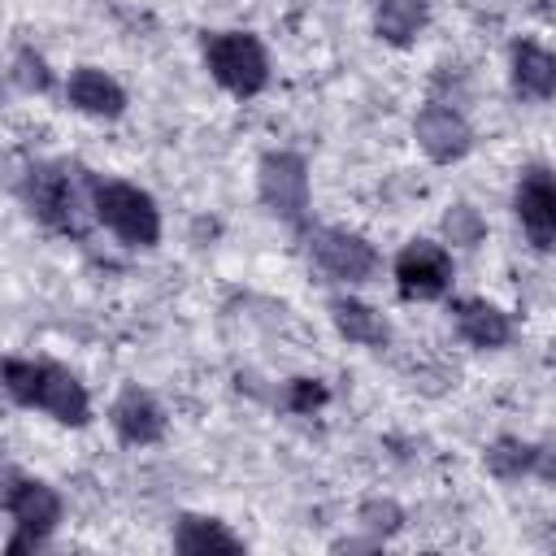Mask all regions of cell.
Returning <instances> with one entry per match:
<instances>
[{
    "label": "cell",
    "mask_w": 556,
    "mask_h": 556,
    "mask_svg": "<svg viewBox=\"0 0 556 556\" xmlns=\"http://www.w3.org/2000/svg\"><path fill=\"white\" fill-rule=\"evenodd\" d=\"M256 191H261V204L300 226L308 217V165L300 152H265L261 165H256Z\"/></svg>",
    "instance_id": "5"
},
{
    "label": "cell",
    "mask_w": 556,
    "mask_h": 556,
    "mask_svg": "<svg viewBox=\"0 0 556 556\" xmlns=\"http://www.w3.org/2000/svg\"><path fill=\"white\" fill-rule=\"evenodd\" d=\"M413 135H417L421 152H426L430 161H439V165H452V161L469 156V148H473L469 122H465L452 104H439V100H430V104L417 113Z\"/></svg>",
    "instance_id": "10"
},
{
    "label": "cell",
    "mask_w": 556,
    "mask_h": 556,
    "mask_svg": "<svg viewBox=\"0 0 556 556\" xmlns=\"http://www.w3.org/2000/svg\"><path fill=\"white\" fill-rule=\"evenodd\" d=\"M404 300H443L452 287V252L430 239H408L391 265Z\"/></svg>",
    "instance_id": "7"
},
{
    "label": "cell",
    "mask_w": 556,
    "mask_h": 556,
    "mask_svg": "<svg viewBox=\"0 0 556 556\" xmlns=\"http://www.w3.org/2000/svg\"><path fill=\"white\" fill-rule=\"evenodd\" d=\"M204 65L239 100L261 96L265 83H269L265 43L256 35H248V30H213V35H204Z\"/></svg>",
    "instance_id": "3"
},
{
    "label": "cell",
    "mask_w": 556,
    "mask_h": 556,
    "mask_svg": "<svg viewBox=\"0 0 556 556\" xmlns=\"http://www.w3.org/2000/svg\"><path fill=\"white\" fill-rule=\"evenodd\" d=\"M534 473L556 482V443H539V460H534Z\"/></svg>",
    "instance_id": "23"
},
{
    "label": "cell",
    "mask_w": 556,
    "mask_h": 556,
    "mask_svg": "<svg viewBox=\"0 0 556 556\" xmlns=\"http://www.w3.org/2000/svg\"><path fill=\"white\" fill-rule=\"evenodd\" d=\"M91 213L104 230H113L126 248L161 243V208L156 200L126 178H91Z\"/></svg>",
    "instance_id": "2"
},
{
    "label": "cell",
    "mask_w": 556,
    "mask_h": 556,
    "mask_svg": "<svg viewBox=\"0 0 556 556\" xmlns=\"http://www.w3.org/2000/svg\"><path fill=\"white\" fill-rule=\"evenodd\" d=\"M452 321H456V334H460L469 348H482V352L504 348V343L513 339L508 313H504L500 304H491V300H478V295L456 300V304H452Z\"/></svg>",
    "instance_id": "12"
},
{
    "label": "cell",
    "mask_w": 556,
    "mask_h": 556,
    "mask_svg": "<svg viewBox=\"0 0 556 556\" xmlns=\"http://www.w3.org/2000/svg\"><path fill=\"white\" fill-rule=\"evenodd\" d=\"M486 469L504 482L521 478V473H534V460H539V443H526V439H513V434H500L491 447H486Z\"/></svg>",
    "instance_id": "18"
},
{
    "label": "cell",
    "mask_w": 556,
    "mask_h": 556,
    "mask_svg": "<svg viewBox=\"0 0 556 556\" xmlns=\"http://www.w3.org/2000/svg\"><path fill=\"white\" fill-rule=\"evenodd\" d=\"M508 65H513V87L526 100H552L556 96V52H547L534 39H517L508 48Z\"/></svg>",
    "instance_id": "14"
},
{
    "label": "cell",
    "mask_w": 556,
    "mask_h": 556,
    "mask_svg": "<svg viewBox=\"0 0 556 556\" xmlns=\"http://www.w3.org/2000/svg\"><path fill=\"white\" fill-rule=\"evenodd\" d=\"M4 513L13 517V526H17L22 534H30V539L43 543V539L61 526L65 504H61L56 486H48L43 478H26V473L9 469V473H4Z\"/></svg>",
    "instance_id": "8"
},
{
    "label": "cell",
    "mask_w": 556,
    "mask_h": 556,
    "mask_svg": "<svg viewBox=\"0 0 556 556\" xmlns=\"http://www.w3.org/2000/svg\"><path fill=\"white\" fill-rule=\"evenodd\" d=\"M308 256L313 265L334 278V282H369L378 274V252L365 235L356 230H343V226H321L308 235Z\"/></svg>",
    "instance_id": "6"
},
{
    "label": "cell",
    "mask_w": 556,
    "mask_h": 556,
    "mask_svg": "<svg viewBox=\"0 0 556 556\" xmlns=\"http://www.w3.org/2000/svg\"><path fill=\"white\" fill-rule=\"evenodd\" d=\"M330 321L348 343H361V348H387L391 343L387 317L378 308H369L365 300H356V295H334L330 300Z\"/></svg>",
    "instance_id": "15"
},
{
    "label": "cell",
    "mask_w": 556,
    "mask_h": 556,
    "mask_svg": "<svg viewBox=\"0 0 556 556\" xmlns=\"http://www.w3.org/2000/svg\"><path fill=\"white\" fill-rule=\"evenodd\" d=\"M426 22H430L426 0H378V9H374V30L391 48L417 43V35L426 30Z\"/></svg>",
    "instance_id": "16"
},
{
    "label": "cell",
    "mask_w": 556,
    "mask_h": 556,
    "mask_svg": "<svg viewBox=\"0 0 556 556\" xmlns=\"http://www.w3.org/2000/svg\"><path fill=\"white\" fill-rule=\"evenodd\" d=\"M109 421H113V434L126 443V447H148V443H161L165 439V408L156 404L152 391L143 387H122L113 408H109Z\"/></svg>",
    "instance_id": "11"
},
{
    "label": "cell",
    "mask_w": 556,
    "mask_h": 556,
    "mask_svg": "<svg viewBox=\"0 0 556 556\" xmlns=\"http://www.w3.org/2000/svg\"><path fill=\"white\" fill-rule=\"evenodd\" d=\"M174 547L187 552V556H200V552H243V539L235 530H226V521L217 517H178L174 526Z\"/></svg>",
    "instance_id": "17"
},
{
    "label": "cell",
    "mask_w": 556,
    "mask_h": 556,
    "mask_svg": "<svg viewBox=\"0 0 556 556\" xmlns=\"http://www.w3.org/2000/svg\"><path fill=\"white\" fill-rule=\"evenodd\" d=\"M13 83L22 91H48L52 87V70L35 48H17L13 52Z\"/></svg>",
    "instance_id": "20"
},
{
    "label": "cell",
    "mask_w": 556,
    "mask_h": 556,
    "mask_svg": "<svg viewBox=\"0 0 556 556\" xmlns=\"http://www.w3.org/2000/svg\"><path fill=\"white\" fill-rule=\"evenodd\" d=\"M361 521H365L369 530H382V534H391V530H400L404 513H400L391 500H365V504H361Z\"/></svg>",
    "instance_id": "22"
},
{
    "label": "cell",
    "mask_w": 556,
    "mask_h": 556,
    "mask_svg": "<svg viewBox=\"0 0 556 556\" xmlns=\"http://www.w3.org/2000/svg\"><path fill=\"white\" fill-rule=\"evenodd\" d=\"M326 400H330V391L321 378H291L287 382V408L291 413H317Z\"/></svg>",
    "instance_id": "21"
},
{
    "label": "cell",
    "mask_w": 556,
    "mask_h": 556,
    "mask_svg": "<svg viewBox=\"0 0 556 556\" xmlns=\"http://www.w3.org/2000/svg\"><path fill=\"white\" fill-rule=\"evenodd\" d=\"M65 96H70V104H74L78 113H87V117L113 122V117L126 113V91H122V83L109 78V74L96 70V65H78V70L70 74V83H65Z\"/></svg>",
    "instance_id": "13"
},
{
    "label": "cell",
    "mask_w": 556,
    "mask_h": 556,
    "mask_svg": "<svg viewBox=\"0 0 556 556\" xmlns=\"http://www.w3.org/2000/svg\"><path fill=\"white\" fill-rule=\"evenodd\" d=\"M513 208L521 230L530 235L534 248L556 243V174L547 165H526L513 191Z\"/></svg>",
    "instance_id": "9"
},
{
    "label": "cell",
    "mask_w": 556,
    "mask_h": 556,
    "mask_svg": "<svg viewBox=\"0 0 556 556\" xmlns=\"http://www.w3.org/2000/svg\"><path fill=\"white\" fill-rule=\"evenodd\" d=\"M22 200L30 208V217H39L43 226L61 230V235H83V213H78V187L70 182L65 165L39 161L26 169L22 178Z\"/></svg>",
    "instance_id": "4"
},
{
    "label": "cell",
    "mask_w": 556,
    "mask_h": 556,
    "mask_svg": "<svg viewBox=\"0 0 556 556\" xmlns=\"http://www.w3.org/2000/svg\"><path fill=\"white\" fill-rule=\"evenodd\" d=\"M4 391L22 408H39L61 426H87L91 421V395L87 387L56 361H4Z\"/></svg>",
    "instance_id": "1"
},
{
    "label": "cell",
    "mask_w": 556,
    "mask_h": 556,
    "mask_svg": "<svg viewBox=\"0 0 556 556\" xmlns=\"http://www.w3.org/2000/svg\"><path fill=\"white\" fill-rule=\"evenodd\" d=\"M443 235H447L452 243H460V248H473V243H482L486 222L478 217V208H469V204H452V208L443 213Z\"/></svg>",
    "instance_id": "19"
}]
</instances>
